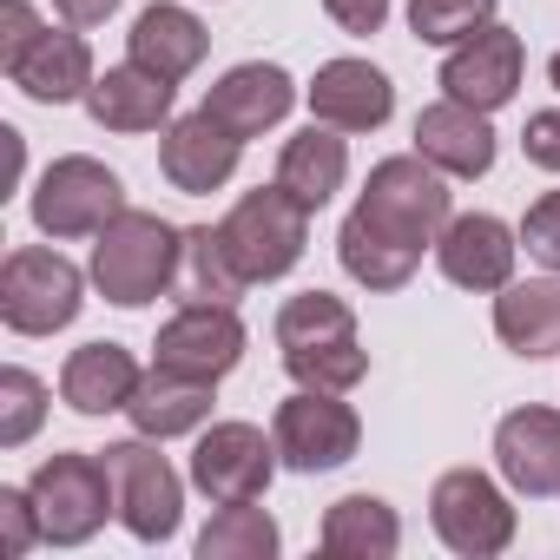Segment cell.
<instances>
[{"label":"cell","instance_id":"obj_1","mask_svg":"<svg viewBox=\"0 0 560 560\" xmlns=\"http://www.w3.org/2000/svg\"><path fill=\"white\" fill-rule=\"evenodd\" d=\"M178 264H185V231L165 224L159 211H119L93 237V291L119 311H145L152 298L178 291Z\"/></svg>","mask_w":560,"mask_h":560},{"label":"cell","instance_id":"obj_2","mask_svg":"<svg viewBox=\"0 0 560 560\" xmlns=\"http://www.w3.org/2000/svg\"><path fill=\"white\" fill-rule=\"evenodd\" d=\"M357 224H370L376 237L402 244V250H435V237L448 231L455 218V191H448V172H435L422 152H396L383 165H370V185L350 211Z\"/></svg>","mask_w":560,"mask_h":560},{"label":"cell","instance_id":"obj_3","mask_svg":"<svg viewBox=\"0 0 560 560\" xmlns=\"http://www.w3.org/2000/svg\"><path fill=\"white\" fill-rule=\"evenodd\" d=\"M86 277L73 257L47 250V244H21L0 257V324L14 337H54L80 317L86 304Z\"/></svg>","mask_w":560,"mask_h":560},{"label":"cell","instance_id":"obj_4","mask_svg":"<svg viewBox=\"0 0 560 560\" xmlns=\"http://www.w3.org/2000/svg\"><path fill=\"white\" fill-rule=\"evenodd\" d=\"M218 231H224V244H231V257H237V270L250 277V284H277V277L298 270V257H304V244H311V211L270 178V185L244 191V198L224 211Z\"/></svg>","mask_w":560,"mask_h":560},{"label":"cell","instance_id":"obj_5","mask_svg":"<svg viewBox=\"0 0 560 560\" xmlns=\"http://www.w3.org/2000/svg\"><path fill=\"white\" fill-rule=\"evenodd\" d=\"M27 494H34L47 547H80V540H93L106 527V514H119L113 468H106V455H86V448L47 455L34 468V481H27Z\"/></svg>","mask_w":560,"mask_h":560},{"label":"cell","instance_id":"obj_6","mask_svg":"<svg viewBox=\"0 0 560 560\" xmlns=\"http://www.w3.org/2000/svg\"><path fill=\"white\" fill-rule=\"evenodd\" d=\"M27 211H34L40 237H54V244H67V237H100V231L126 211V185H119L113 165H100V159H86V152H67V159H54V165L40 172Z\"/></svg>","mask_w":560,"mask_h":560},{"label":"cell","instance_id":"obj_7","mask_svg":"<svg viewBox=\"0 0 560 560\" xmlns=\"http://www.w3.org/2000/svg\"><path fill=\"white\" fill-rule=\"evenodd\" d=\"M106 468H113V494H119V527L145 547L172 540L178 521H185V475L159 455L152 435H132V442H113L100 448Z\"/></svg>","mask_w":560,"mask_h":560},{"label":"cell","instance_id":"obj_8","mask_svg":"<svg viewBox=\"0 0 560 560\" xmlns=\"http://www.w3.org/2000/svg\"><path fill=\"white\" fill-rule=\"evenodd\" d=\"M270 435H277L284 468H298V475H330V468H343V462L363 448V416H357L337 389H298V396L277 402Z\"/></svg>","mask_w":560,"mask_h":560},{"label":"cell","instance_id":"obj_9","mask_svg":"<svg viewBox=\"0 0 560 560\" xmlns=\"http://www.w3.org/2000/svg\"><path fill=\"white\" fill-rule=\"evenodd\" d=\"M429 521H435L442 547L462 560H494L514 547V508L481 468H448L429 488Z\"/></svg>","mask_w":560,"mask_h":560},{"label":"cell","instance_id":"obj_10","mask_svg":"<svg viewBox=\"0 0 560 560\" xmlns=\"http://www.w3.org/2000/svg\"><path fill=\"white\" fill-rule=\"evenodd\" d=\"M277 435H264L257 422H211L191 448V488L205 501H264L270 475H277Z\"/></svg>","mask_w":560,"mask_h":560},{"label":"cell","instance_id":"obj_11","mask_svg":"<svg viewBox=\"0 0 560 560\" xmlns=\"http://www.w3.org/2000/svg\"><path fill=\"white\" fill-rule=\"evenodd\" d=\"M244 343H250V330L231 304H178L152 337V363L218 383L244 363Z\"/></svg>","mask_w":560,"mask_h":560},{"label":"cell","instance_id":"obj_12","mask_svg":"<svg viewBox=\"0 0 560 560\" xmlns=\"http://www.w3.org/2000/svg\"><path fill=\"white\" fill-rule=\"evenodd\" d=\"M521 67H527V47L514 27L488 21L481 34H468L462 47H448L442 60V93L475 106V113H501L514 93H521Z\"/></svg>","mask_w":560,"mask_h":560},{"label":"cell","instance_id":"obj_13","mask_svg":"<svg viewBox=\"0 0 560 560\" xmlns=\"http://www.w3.org/2000/svg\"><path fill=\"white\" fill-rule=\"evenodd\" d=\"M237 159H244V139H237L231 126H218L205 106L185 113V119H172L165 139H159V172H165V185L185 191V198L224 191L231 172H237Z\"/></svg>","mask_w":560,"mask_h":560},{"label":"cell","instance_id":"obj_14","mask_svg":"<svg viewBox=\"0 0 560 560\" xmlns=\"http://www.w3.org/2000/svg\"><path fill=\"white\" fill-rule=\"evenodd\" d=\"M514 257H521V231H508L494 211H462L448 218V231L435 237V264L455 291H501L514 284Z\"/></svg>","mask_w":560,"mask_h":560},{"label":"cell","instance_id":"obj_15","mask_svg":"<svg viewBox=\"0 0 560 560\" xmlns=\"http://www.w3.org/2000/svg\"><path fill=\"white\" fill-rule=\"evenodd\" d=\"M8 73L34 106H73V100H86L93 93V47H86V34L80 27H40L34 40H27V54H14Z\"/></svg>","mask_w":560,"mask_h":560},{"label":"cell","instance_id":"obj_16","mask_svg":"<svg viewBox=\"0 0 560 560\" xmlns=\"http://www.w3.org/2000/svg\"><path fill=\"white\" fill-rule=\"evenodd\" d=\"M494 468L527 501L560 494V409H540V402L508 409L494 429Z\"/></svg>","mask_w":560,"mask_h":560},{"label":"cell","instance_id":"obj_17","mask_svg":"<svg viewBox=\"0 0 560 560\" xmlns=\"http://www.w3.org/2000/svg\"><path fill=\"white\" fill-rule=\"evenodd\" d=\"M304 100H311V119H324L337 132H376L396 113V86L370 60H324L317 80L304 86Z\"/></svg>","mask_w":560,"mask_h":560},{"label":"cell","instance_id":"obj_18","mask_svg":"<svg viewBox=\"0 0 560 560\" xmlns=\"http://www.w3.org/2000/svg\"><path fill=\"white\" fill-rule=\"evenodd\" d=\"M291 106H298V80L284 67H270V60H244L218 86H205V113L218 126H231L237 139H257L270 126H284Z\"/></svg>","mask_w":560,"mask_h":560},{"label":"cell","instance_id":"obj_19","mask_svg":"<svg viewBox=\"0 0 560 560\" xmlns=\"http://www.w3.org/2000/svg\"><path fill=\"white\" fill-rule=\"evenodd\" d=\"M205 47H211L205 21L191 8H178V0H152V8L132 21V34H126V60L159 73V80H172V86L205 67Z\"/></svg>","mask_w":560,"mask_h":560},{"label":"cell","instance_id":"obj_20","mask_svg":"<svg viewBox=\"0 0 560 560\" xmlns=\"http://www.w3.org/2000/svg\"><path fill=\"white\" fill-rule=\"evenodd\" d=\"M416 152L448 178H481L494 165V126H488V113L442 93L435 106L416 113Z\"/></svg>","mask_w":560,"mask_h":560},{"label":"cell","instance_id":"obj_21","mask_svg":"<svg viewBox=\"0 0 560 560\" xmlns=\"http://www.w3.org/2000/svg\"><path fill=\"white\" fill-rule=\"evenodd\" d=\"M172 100H178L172 80H159V73H145V67L126 60V67H106L80 106L106 132H165L172 126Z\"/></svg>","mask_w":560,"mask_h":560},{"label":"cell","instance_id":"obj_22","mask_svg":"<svg viewBox=\"0 0 560 560\" xmlns=\"http://www.w3.org/2000/svg\"><path fill=\"white\" fill-rule=\"evenodd\" d=\"M211 389H218V383H205V376H185V370L152 363V370L139 376V389H132L126 416H132V429H139V435L172 442V435H191V429H205V422H211Z\"/></svg>","mask_w":560,"mask_h":560},{"label":"cell","instance_id":"obj_23","mask_svg":"<svg viewBox=\"0 0 560 560\" xmlns=\"http://www.w3.org/2000/svg\"><path fill=\"white\" fill-rule=\"evenodd\" d=\"M139 357L126 350V343H80L67 363H60V402L73 409V416H113V409H126L132 402V389H139Z\"/></svg>","mask_w":560,"mask_h":560},{"label":"cell","instance_id":"obj_24","mask_svg":"<svg viewBox=\"0 0 560 560\" xmlns=\"http://www.w3.org/2000/svg\"><path fill=\"white\" fill-rule=\"evenodd\" d=\"M343 178H350V145L324 119H311L304 132H291L284 152H277V185H284L304 211H324L343 191Z\"/></svg>","mask_w":560,"mask_h":560},{"label":"cell","instance_id":"obj_25","mask_svg":"<svg viewBox=\"0 0 560 560\" xmlns=\"http://www.w3.org/2000/svg\"><path fill=\"white\" fill-rule=\"evenodd\" d=\"M494 337L527 363L560 357V270L494 291Z\"/></svg>","mask_w":560,"mask_h":560},{"label":"cell","instance_id":"obj_26","mask_svg":"<svg viewBox=\"0 0 560 560\" xmlns=\"http://www.w3.org/2000/svg\"><path fill=\"white\" fill-rule=\"evenodd\" d=\"M317 547L330 560H396L402 547V521L383 494H343L324 508V527H317Z\"/></svg>","mask_w":560,"mask_h":560},{"label":"cell","instance_id":"obj_27","mask_svg":"<svg viewBox=\"0 0 560 560\" xmlns=\"http://www.w3.org/2000/svg\"><path fill=\"white\" fill-rule=\"evenodd\" d=\"M357 343V311L330 291H298L284 298V311H277V350L291 357H317V350H343Z\"/></svg>","mask_w":560,"mask_h":560},{"label":"cell","instance_id":"obj_28","mask_svg":"<svg viewBox=\"0 0 560 560\" xmlns=\"http://www.w3.org/2000/svg\"><path fill=\"white\" fill-rule=\"evenodd\" d=\"M244 291H250V277L237 270L224 231L191 224L185 231V264H178V304H237Z\"/></svg>","mask_w":560,"mask_h":560},{"label":"cell","instance_id":"obj_29","mask_svg":"<svg viewBox=\"0 0 560 560\" xmlns=\"http://www.w3.org/2000/svg\"><path fill=\"white\" fill-rule=\"evenodd\" d=\"M277 547H284V534L257 501H224L198 534V560H270Z\"/></svg>","mask_w":560,"mask_h":560},{"label":"cell","instance_id":"obj_30","mask_svg":"<svg viewBox=\"0 0 560 560\" xmlns=\"http://www.w3.org/2000/svg\"><path fill=\"white\" fill-rule=\"evenodd\" d=\"M337 257H343V270L357 277L363 291H402L409 277H416V250H402V244H389V237H376L370 224H357V218H343V231H337Z\"/></svg>","mask_w":560,"mask_h":560},{"label":"cell","instance_id":"obj_31","mask_svg":"<svg viewBox=\"0 0 560 560\" xmlns=\"http://www.w3.org/2000/svg\"><path fill=\"white\" fill-rule=\"evenodd\" d=\"M494 21V0H409V34L422 47H462Z\"/></svg>","mask_w":560,"mask_h":560},{"label":"cell","instance_id":"obj_32","mask_svg":"<svg viewBox=\"0 0 560 560\" xmlns=\"http://www.w3.org/2000/svg\"><path fill=\"white\" fill-rule=\"evenodd\" d=\"M47 422V383L21 363L0 370V448H27L34 429Z\"/></svg>","mask_w":560,"mask_h":560},{"label":"cell","instance_id":"obj_33","mask_svg":"<svg viewBox=\"0 0 560 560\" xmlns=\"http://www.w3.org/2000/svg\"><path fill=\"white\" fill-rule=\"evenodd\" d=\"M521 244H527L534 264L560 270V191H540V198L527 205V218H521Z\"/></svg>","mask_w":560,"mask_h":560},{"label":"cell","instance_id":"obj_34","mask_svg":"<svg viewBox=\"0 0 560 560\" xmlns=\"http://www.w3.org/2000/svg\"><path fill=\"white\" fill-rule=\"evenodd\" d=\"M0 534H8V553H34L47 534H40V514H34V494L27 488H0Z\"/></svg>","mask_w":560,"mask_h":560},{"label":"cell","instance_id":"obj_35","mask_svg":"<svg viewBox=\"0 0 560 560\" xmlns=\"http://www.w3.org/2000/svg\"><path fill=\"white\" fill-rule=\"evenodd\" d=\"M521 152H527V165H540V172H560V106H547V113H527V126H521Z\"/></svg>","mask_w":560,"mask_h":560},{"label":"cell","instance_id":"obj_36","mask_svg":"<svg viewBox=\"0 0 560 560\" xmlns=\"http://www.w3.org/2000/svg\"><path fill=\"white\" fill-rule=\"evenodd\" d=\"M34 34H40V14L27 8V0H0V67H8L14 54H27Z\"/></svg>","mask_w":560,"mask_h":560},{"label":"cell","instance_id":"obj_37","mask_svg":"<svg viewBox=\"0 0 560 560\" xmlns=\"http://www.w3.org/2000/svg\"><path fill=\"white\" fill-rule=\"evenodd\" d=\"M324 14L343 27V34H383V21H389V0H324Z\"/></svg>","mask_w":560,"mask_h":560},{"label":"cell","instance_id":"obj_38","mask_svg":"<svg viewBox=\"0 0 560 560\" xmlns=\"http://www.w3.org/2000/svg\"><path fill=\"white\" fill-rule=\"evenodd\" d=\"M54 8H60V21H67V27H100V21L119 8V0H54Z\"/></svg>","mask_w":560,"mask_h":560},{"label":"cell","instance_id":"obj_39","mask_svg":"<svg viewBox=\"0 0 560 560\" xmlns=\"http://www.w3.org/2000/svg\"><path fill=\"white\" fill-rule=\"evenodd\" d=\"M547 80H553V93H560V54H553V60H547Z\"/></svg>","mask_w":560,"mask_h":560}]
</instances>
